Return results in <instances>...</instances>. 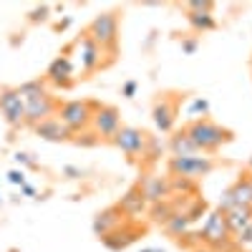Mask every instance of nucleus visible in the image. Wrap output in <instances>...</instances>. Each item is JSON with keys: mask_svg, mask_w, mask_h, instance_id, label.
Segmentation results:
<instances>
[{"mask_svg": "<svg viewBox=\"0 0 252 252\" xmlns=\"http://www.w3.org/2000/svg\"><path fill=\"white\" fill-rule=\"evenodd\" d=\"M71 23H73V18H71V15H66L63 20H58V23H56L53 28H56L58 33H63V31H68V28H71Z\"/></svg>", "mask_w": 252, "mask_h": 252, "instance_id": "37", "label": "nucleus"}, {"mask_svg": "<svg viewBox=\"0 0 252 252\" xmlns=\"http://www.w3.org/2000/svg\"><path fill=\"white\" fill-rule=\"evenodd\" d=\"M197 242L202 247L215 250V252H235L237 250L235 237H232V232H229V227L224 222V212H220V209L207 212L199 232H197Z\"/></svg>", "mask_w": 252, "mask_h": 252, "instance_id": "2", "label": "nucleus"}, {"mask_svg": "<svg viewBox=\"0 0 252 252\" xmlns=\"http://www.w3.org/2000/svg\"><path fill=\"white\" fill-rule=\"evenodd\" d=\"M73 144H78V146H96V144H98V136L89 129V131H83V134L73 136Z\"/></svg>", "mask_w": 252, "mask_h": 252, "instance_id": "32", "label": "nucleus"}, {"mask_svg": "<svg viewBox=\"0 0 252 252\" xmlns=\"http://www.w3.org/2000/svg\"><path fill=\"white\" fill-rule=\"evenodd\" d=\"M161 152H164V144H161L157 136L149 134V141H146V152H144V159H141V161L152 164V161H157V159L161 157Z\"/></svg>", "mask_w": 252, "mask_h": 252, "instance_id": "26", "label": "nucleus"}, {"mask_svg": "<svg viewBox=\"0 0 252 252\" xmlns=\"http://www.w3.org/2000/svg\"><path fill=\"white\" fill-rule=\"evenodd\" d=\"M116 207L121 209V215L126 217V220H131V222H136L146 209H149V204H146V199H144V194H141V189H139V184H134L129 192H126L119 202H116Z\"/></svg>", "mask_w": 252, "mask_h": 252, "instance_id": "18", "label": "nucleus"}, {"mask_svg": "<svg viewBox=\"0 0 252 252\" xmlns=\"http://www.w3.org/2000/svg\"><path fill=\"white\" fill-rule=\"evenodd\" d=\"M189 252H215V250H209V247H202V245H197V247H192Z\"/></svg>", "mask_w": 252, "mask_h": 252, "instance_id": "38", "label": "nucleus"}, {"mask_svg": "<svg viewBox=\"0 0 252 252\" xmlns=\"http://www.w3.org/2000/svg\"><path fill=\"white\" fill-rule=\"evenodd\" d=\"M51 5H35L31 13H28V23H46V20L51 18Z\"/></svg>", "mask_w": 252, "mask_h": 252, "instance_id": "29", "label": "nucleus"}, {"mask_svg": "<svg viewBox=\"0 0 252 252\" xmlns=\"http://www.w3.org/2000/svg\"><path fill=\"white\" fill-rule=\"evenodd\" d=\"M86 33L96 46H101L111 58L119 53V13L116 10H106L98 13L91 23L86 26Z\"/></svg>", "mask_w": 252, "mask_h": 252, "instance_id": "4", "label": "nucleus"}, {"mask_svg": "<svg viewBox=\"0 0 252 252\" xmlns=\"http://www.w3.org/2000/svg\"><path fill=\"white\" fill-rule=\"evenodd\" d=\"M98 106V101H89V98H71V101H61L58 103V119L63 121V126L73 134H83L91 129V119H94V111Z\"/></svg>", "mask_w": 252, "mask_h": 252, "instance_id": "3", "label": "nucleus"}, {"mask_svg": "<svg viewBox=\"0 0 252 252\" xmlns=\"http://www.w3.org/2000/svg\"><path fill=\"white\" fill-rule=\"evenodd\" d=\"M71 51H76V61H78L83 76H91V73H96V71H101V68H106L109 61H111V56L103 51L101 46H96L86 33H81V35L73 40Z\"/></svg>", "mask_w": 252, "mask_h": 252, "instance_id": "6", "label": "nucleus"}, {"mask_svg": "<svg viewBox=\"0 0 252 252\" xmlns=\"http://www.w3.org/2000/svg\"><path fill=\"white\" fill-rule=\"evenodd\" d=\"M235 252H242V250H235Z\"/></svg>", "mask_w": 252, "mask_h": 252, "instance_id": "41", "label": "nucleus"}, {"mask_svg": "<svg viewBox=\"0 0 252 252\" xmlns=\"http://www.w3.org/2000/svg\"><path fill=\"white\" fill-rule=\"evenodd\" d=\"M33 134L40 136L43 141H51V144H68V141H73V134L63 126V121L58 116H48L40 124H35Z\"/></svg>", "mask_w": 252, "mask_h": 252, "instance_id": "15", "label": "nucleus"}, {"mask_svg": "<svg viewBox=\"0 0 252 252\" xmlns=\"http://www.w3.org/2000/svg\"><path fill=\"white\" fill-rule=\"evenodd\" d=\"M179 209H182V204L177 202V199H164V202H159V204H152L149 207V217L157 222V224H166V222H169L177 212H179Z\"/></svg>", "mask_w": 252, "mask_h": 252, "instance_id": "22", "label": "nucleus"}, {"mask_svg": "<svg viewBox=\"0 0 252 252\" xmlns=\"http://www.w3.org/2000/svg\"><path fill=\"white\" fill-rule=\"evenodd\" d=\"M250 179H252V174H250Z\"/></svg>", "mask_w": 252, "mask_h": 252, "instance_id": "42", "label": "nucleus"}, {"mask_svg": "<svg viewBox=\"0 0 252 252\" xmlns=\"http://www.w3.org/2000/svg\"><path fill=\"white\" fill-rule=\"evenodd\" d=\"M58 98L48 91V94H40V96H33L26 101V126L33 129L35 124H40L48 116H56L58 114Z\"/></svg>", "mask_w": 252, "mask_h": 252, "instance_id": "14", "label": "nucleus"}, {"mask_svg": "<svg viewBox=\"0 0 252 252\" xmlns=\"http://www.w3.org/2000/svg\"><path fill=\"white\" fill-rule=\"evenodd\" d=\"M18 94L23 96V101L33 98V96H40V94H48V83L46 78H31V81H23L20 86H15Z\"/></svg>", "mask_w": 252, "mask_h": 252, "instance_id": "25", "label": "nucleus"}, {"mask_svg": "<svg viewBox=\"0 0 252 252\" xmlns=\"http://www.w3.org/2000/svg\"><path fill=\"white\" fill-rule=\"evenodd\" d=\"M121 114L116 106H109V103H98L94 119H91V131L98 136V141H111L114 134L121 129Z\"/></svg>", "mask_w": 252, "mask_h": 252, "instance_id": "12", "label": "nucleus"}, {"mask_svg": "<svg viewBox=\"0 0 252 252\" xmlns=\"http://www.w3.org/2000/svg\"><path fill=\"white\" fill-rule=\"evenodd\" d=\"M179 94H172V91H166V94H159L152 103V121L157 126V131L159 134H172L174 131V126H177V116H179Z\"/></svg>", "mask_w": 252, "mask_h": 252, "instance_id": "7", "label": "nucleus"}, {"mask_svg": "<svg viewBox=\"0 0 252 252\" xmlns=\"http://www.w3.org/2000/svg\"><path fill=\"white\" fill-rule=\"evenodd\" d=\"M187 136L192 139V144L197 146L199 154H217L224 144H229L235 139V134L227 129V126H220L212 119H199V121H187L184 124Z\"/></svg>", "mask_w": 252, "mask_h": 252, "instance_id": "1", "label": "nucleus"}, {"mask_svg": "<svg viewBox=\"0 0 252 252\" xmlns=\"http://www.w3.org/2000/svg\"><path fill=\"white\" fill-rule=\"evenodd\" d=\"M139 189H141V194H144V199H146L149 207L174 197V182H172V177H161V174H146V177H141Z\"/></svg>", "mask_w": 252, "mask_h": 252, "instance_id": "13", "label": "nucleus"}, {"mask_svg": "<svg viewBox=\"0 0 252 252\" xmlns=\"http://www.w3.org/2000/svg\"><path fill=\"white\" fill-rule=\"evenodd\" d=\"M0 116L5 119L10 129L26 126V101L18 94L15 86H3L0 89Z\"/></svg>", "mask_w": 252, "mask_h": 252, "instance_id": "10", "label": "nucleus"}, {"mask_svg": "<svg viewBox=\"0 0 252 252\" xmlns=\"http://www.w3.org/2000/svg\"><path fill=\"white\" fill-rule=\"evenodd\" d=\"M124 222H126V217L121 215V209L116 204H111L106 209H101V212L94 217V224L91 227H94V235L98 240H103V237H109L111 232H116Z\"/></svg>", "mask_w": 252, "mask_h": 252, "instance_id": "16", "label": "nucleus"}, {"mask_svg": "<svg viewBox=\"0 0 252 252\" xmlns=\"http://www.w3.org/2000/svg\"><path fill=\"white\" fill-rule=\"evenodd\" d=\"M166 149H169V154H172V157H189V154H199V152H197V146L192 144V139L187 136L184 126H182V129H174V131L169 134V141H166Z\"/></svg>", "mask_w": 252, "mask_h": 252, "instance_id": "19", "label": "nucleus"}, {"mask_svg": "<svg viewBox=\"0 0 252 252\" xmlns=\"http://www.w3.org/2000/svg\"><path fill=\"white\" fill-rule=\"evenodd\" d=\"M141 232L144 229L136 224V222H131V220H126L116 232H111L109 237H103L101 242L106 245L109 250H114V252H119V250H126L131 242H136V237H141Z\"/></svg>", "mask_w": 252, "mask_h": 252, "instance_id": "17", "label": "nucleus"}, {"mask_svg": "<svg viewBox=\"0 0 252 252\" xmlns=\"http://www.w3.org/2000/svg\"><path fill=\"white\" fill-rule=\"evenodd\" d=\"M146 141H149V134H146L144 129H136V126H121L109 144H114L119 152H124L126 157H129V161H136V159H144Z\"/></svg>", "mask_w": 252, "mask_h": 252, "instance_id": "9", "label": "nucleus"}, {"mask_svg": "<svg viewBox=\"0 0 252 252\" xmlns=\"http://www.w3.org/2000/svg\"><path fill=\"white\" fill-rule=\"evenodd\" d=\"M209 101L204 96H192L184 106V114L189 116V121H199V119H209Z\"/></svg>", "mask_w": 252, "mask_h": 252, "instance_id": "23", "label": "nucleus"}, {"mask_svg": "<svg viewBox=\"0 0 252 252\" xmlns=\"http://www.w3.org/2000/svg\"><path fill=\"white\" fill-rule=\"evenodd\" d=\"M187 15V26L194 31V35L202 33H212L217 28V18L215 13H184Z\"/></svg>", "mask_w": 252, "mask_h": 252, "instance_id": "21", "label": "nucleus"}, {"mask_svg": "<svg viewBox=\"0 0 252 252\" xmlns=\"http://www.w3.org/2000/svg\"><path fill=\"white\" fill-rule=\"evenodd\" d=\"M182 53L184 56H194L197 53V48H199V38L197 35H187V38H182Z\"/></svg>", "mask_w": 252, "mask_h": 252, "instance_id": "30", "label": "nucleus"}, {"mask_svg": "<svg viewBox=\"0 0 252 252\" xmlns=\"http://www.w3.org/2000/svg\"><path fill=\"white\" fill-rule=\"evenodd\" d=\"M139 252H164V250H159V247H141Z\"/></svg>", "mask_w": 252, "mask_h": 252, "instance_id": "39", "label": "nucleus"}, {"mask_svg": "<svg viewBox=\"0 0 252 252\" xmlns=\"http://www.w3.org/2000/svg\"><path fill=\"white\" fill-rule=\"evenodd\" d=\"M5 177H8V182H10L13 187H23V184L28 182V179H26V172H23V169H10V172H8Z\"/></svg>", "mask_w": 252, "mask_h": 252, "instance_id": "34", "label": "nucleus"}, {"mask_svg": "<svg viewBox=\"0 0 252 252\" xmlns=\"http://www.w3.org/2000/svg\"><path fill=\"white\" fill-rule=\"evenodd\" d=\"M232 207H252V179H250V174H240L220 194V202H217L220 212H229Z\"/></svg>", "mask_w": 252, "mask_h": 252, "instance_id": "11", "label": "nucleus"}, {"mask_svg": "<svg viewBox=\"0 0 252 252\" xmlns=\"http://www.w3.org/2000/svg\"><path fill=\"white\" fill-rule=\"evenodd\" d=\"M224 222L229 227V232H232V237L240 235L242 229L252 222V207H232L229 212H224Z\"/></svg>", "mask_w": 252, "mask_h": 252, "instance_id": "20", "label": "nucleus"}, {"mask_svg": "<svg viewBox=\"0 0 252 252\" xmlns=\"http://www.w3.org/2000/svg\"><path fill=\"white\" fill-rule=\"evenodd\" d=\"M217 169V161L207 154H189V157H169L166 172L174 179H189L197 182L202 177H209Z\"/></svg>", "mask_w": 252, "mask_h": 252, "instance_id": "5", "label": "nucleus"}, {"mask_svg": "<svg viewBox=\"0 0 252 252\" xmlns=\"http://www.w3.org/2000/svg\"><path fill=\"white\" fill-rule=\"evenodd\" d=\"M235 245H237V250H242V247H252V222L242 229L240 235H235Z\"/></svg>", "mask_w": 252, "mask_h": 252, "instance_id": "31", "label": "nucleus"}, {"mask_svg": "<svg viewBox=\"0 0 252 252\" xmlns=\"http://www.w3.org/2000/svg\"><path fill=\"white\" fill-rule=\"evenodd\" d=\"M3 202H5V199H3V194H0V207H3Z\"/></svg>", "mask_w": 252, "mask_h": 252, "instance_id": "40", "label": "nucleus"}, {"mask_svg": "<svg viewBox=\"0 0 252 252\" xmlns=\"http://www.w3.org/2000/svg\"><path fill=\"white\" fill-rule=\"evenodd\" d=\"M13 159H15V164H18L23 172H26V169H28V172H38V169H40V164H38V161L33 159V154H28V152H15Z\"/></svg>", "mask_w": 252, "mask_h": 252, "instance_id": "27", "label": "nucleus"}, {"mask_svg": "<svg viewBox=\"0 0 252 252\" xmlns=\"http://www.w3.org/2000/svg\"><path fill=\"white\" fill-rule=\"evenodd\" d=\"M61 174L68 177V179H81V177H83V169H78V166H73V164H66V166L61 169Z\"/></svg>", "mask_w": 252, "mask_h": 252, "instance_id": "35", "label": "nucleus"}, {"mask_svg": "<svg viewBox=\"0 0 252 252\" xmlns=\"http://www.w3.org/2000/svg\"><path fill=\"white\" fill-rule=\"evenodd\" d=\"M189 227H192V220H189V217L182 212V209H179V212H177L169 222L164 224L166 232H169L172 237H177V240H182L184 235H189Z\"/></svg>", "mask_w": 252, "mask_h": 252, "instance_id": "24", "label": "nucleus"}, {"mask_svg": "<svg viewBox=\"0 0 252 252\" xmlns=\"http://www.w3.org/2000/svg\"><path fill=\"white\" fill-rule=\"evenodd\" d=\"M136 91H139V81L129 78V81H124V83H121V96H124V98H134Z\"/></svg>", "mask_w": 252, "mask_h": 252, "instance_id": "33", "label": "nucleus"}, {"mask_svg": "<svg viewBox=\"0 0 252 252\" xmlns=\"http://www.w3.org/2000/svg\"><path fill=\"white\" fill-rule=\"evenodd\" d=\"M20 197H38V189L31 182H26L23 187H20Z\"/></svg>", "mask_w": 252, "mask_h": 252, "instance_id": "36", "label": "nucleus"}, {"mask_svg": "<svg viewBox=\"0 0 252 252\" xmlns=\"http://www.w3.org/2000/svg\"><path fill=\"white\" fill-rule=\"evenodd\" d=\"M215 3L212 0H189L184 3V13H212Z\"/></svg>", "mask_w": 252, "mask_h": 252, "instance_id": "28", "label": "nucleus"}, {"mask_svg": "<svg viewBox=\"0 0 252 252\" xmlns=\"http://www.w3.org/2000/svg\"><path fill=\"white\" fill-rule=\"evenodd\" d=\"M43 78H46L48 86H56V89H61V91H68V89L76 86L78 76H76V63H73V58H71V46L63 51V53H58V56L48 63Z\"/></svg>", "mask_w": 252, "mask_h": 252, "instance_id": "8", "label": "nucleus"}]
</instances>
